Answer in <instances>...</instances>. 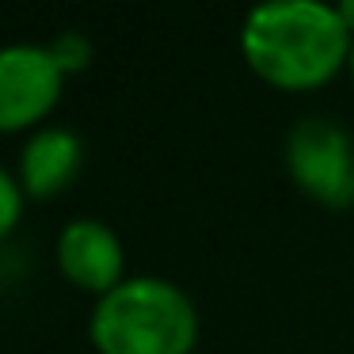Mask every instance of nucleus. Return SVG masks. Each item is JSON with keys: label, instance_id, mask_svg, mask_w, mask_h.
I'll return each mask as SVG.
<instances>
[{"label": "nucleus", "instance_id": "9d476101", "mask_svg": "<svg viewBox=\"0 0 354 354\" xmlns=\"http://www.w3.org/2000/svg\"><path fill=\"white\" fill-rule=\"evenodd\" d=\"M346 69H351V77H354V50H351V62H346Z\"/></svg>", "mask_w": 354, "mask_h": 354}, {"label": "nucleus", "instance_id": "1a4fd4ad", "mask_svg": "<svg viewBox=\"0 0 354 354\" xmlns=\"http://www.w3.org/2000/svg\"><path fill=\"white\" fill-rule=\"evenodd\" d=\"M335 8H339V16H343V24H346V31H351V35H354V0H339Z\"/></svg>", "mask_w": 354, "mask_h": 354}, {"label": "nucleus", "instance_id": "20e7f679", "mask_svg": "<svg viewBox=\"0 0 354 354\" xmlns=\"http://www.w3.org/2000/svg\"><path fill=\"white\" fill-rule=\"evenodd\" d=\"M65 73L46 42L0 46V133L35 130L57 107Z\"/></svg>", "mask_w": 354, "mask_h": 354}, {"label": "nucleus", "instance_id": "423d86ee", "mask_svg": "<svg viewBox=\"0 0 354 354\" xmlns=\"http://www.w3.org/2000/svg\"><path fill=\"white\" fill-rule=\"evenodd\" d=\"M84 168V141L69 126H39L19 153V187L27 198H54Z\"/></svg>", "mask_w": 354, "mask_h": 354}, {"label": "nucleus", "instance_id": "0eeeda50", "mask_svg": "<svg viewBox=\"0 0 354 354\" xmlns=\"http://www.w3.org/2000/svg\"><path fill=\"white\" fill-rule=\"evenodd\" d=\"M46 46H50V54H54V62L62 65L65 77L88 69V65H92V54H95L92 39H88L84 31H62V35H54Z\"/></svg>", "mask_w": 354, "mask_h": 354}, {"label": "nucleus", "instance_id": "f257e3e1", "mask_svg": "<svg viewBox=\"0 0 354 354\" xmlns=\"http://www.w3.org/2000/svg\"><path fill=\"white\" fill-rule=\"evenodd\" d=\"M354 35L335 4L267 0L240 24V54L259 80L282 92L320 88L351 62Z\"/></svg>", "mask_w": 354, "mask_h": 354}, {"label": "nucleus", "instance_id": "39448f33", "mask_svg": "<svg viewBox=\"0 0 354 354\" xmlns=\"http://www.w3.org/2000/svg\"><path fill=\"white\" fill-rule=\"evenodd\" d=\"M57 267L73 286L88 293H111L126 282V248L118 232L100 217H73L57 232Z\"/></svg>", "mask_w": 354, "mask_h": 354}, {"label": "nucleus", "instance_id": "f03ea898", "mask_svg": "<svg viewBox=\"0 0 354 354\" xmlns=\"http://www.w3.org/2000/svg\"><path fill=\"white\" fill-rule=\"evenodd\" d=\"M88 339L100 354H194L198 308L168 278L130 274L95 301Z\"/></svg>", "mask_w": 354, "mask_h": 354}, {"label": "nucleus", "instance_id": "6e6552de", "mask_svg": "<svg viewBox=\"0 0 354 354\" xmlns=\"http://www.w3.org/2000/svg\"><path fill=\"white\" fill-rule=\"evenodd\" d=\"M24 198L27 194H24V187H19V179L0 164V240L19 225V217H24Z\"/></svg>", "mask_w": 354, "mask_h": 354}, {"label": "nucleus", "instance_id": "7ed1b4c3", "mask_svg": "<svg viewBox=\"0 0 354 354\" xmlns=\"http://www.w3.org/2000/svg\"><path fill=\"white\" fill-rule=\"evenodd\" d=\"M286 171L301 194L328 209L354 206V138L328 115H305L286 133Z\"/></svg>", "mask_w": 354, "mask_h": 354}]
</instances>
